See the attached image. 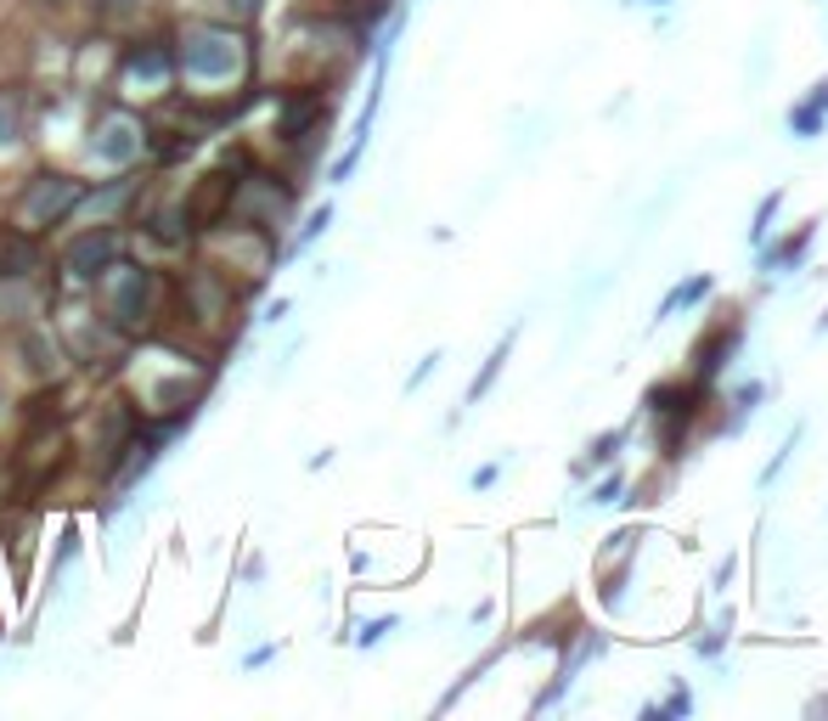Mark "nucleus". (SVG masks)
I'll use <instances>...</instances> for the list:
<instances>
[{"label": "nucleus", "mask_w": 828, "mask_h": 721, "mask_svg": "<svg viewBox=\"0 0 828 721\" xmlns=\"http://www.w3.org/2000/svg\"><path fill=\"white\" fill-rule=\"evenodd\" d=\"M57 463H62V435H40V440H28V451H23V479H28V490H35V485H46L51 474H57Z\"/></svg>", "instance_id": "obj_3"}, {"label": "nucleus", "mask_w": 828, "mask_h": 721, "mask_svg": "<svg viewBox=\"0 0 828 721\" xmlns=\"http://www.w3.org/2000/svg\"><path fill=\"white\" fill-rule=\"evenodd\" d=\"M226 198H231V181H226V175H204V186H197L192 204H186V220H192V225H209V220L226 209Z\"/></svg>", "instance_id": "obj_4"}, {"label": "nucleus", "mask_w": 828, "mask_h": 721, "mask_svg": "<svg viewBox=\"0 0 828 721\" xmlns=\"http://www.w3.org/2000/svg\"><path fill=\"white\" fill-rule=\"evenodd\" d=\"M108 254H113V237H108V232H96V237H85V243H74V248H69V266H74L80 277H90V271H102V266H108Z\"/></svg>", "instance_id": "obj_7"}, {"label": "nucleus", "mask_w": 828, "mask_h": 721, "mask_svg": "<svg viewBox=\"0 0 828 721\" xmlns=\"http://www.w3.org/2000/svg\"><path fill=\"white\" fill-rule=\"evenodd\" d=\"M238 62H243V51H238V40H231V35H192L186 51H181V69L192 80H231V74H238Z\"/></svg>", "instance_id": "obj_1"}, {"label": "nucleus", "mask_w": 828, "mask_h": 721, "mask_svg": "<svg viewBox=\"0 0 828 721\" xmlns=\"http://www.w3.org/2000/svg\"><path fill=\"white\" fill-rule=\"evenodd\" d=\"M74 198H80V186H74V181L46 175V181H35V192H28V198L17 204V225H23V232H40V225H46V220H57Z\"/></svg>", "instance_id": "obj_2"}, {"label": "nucleus", "mask_w": 828, "mask_h": 721, "mask_svg": "<svg viewBox=\"0 0 828 721\" xmlns=\"http://www.w3.org/2000/svg\"><path fill=\"white\" fill-rule=\"evenodd\" d=\"M130 74H142V80H158L163 74V51H136V57H130Z\"/></svg>", "instance_id": "obj_10"}, {"label": "nucleus", "mask_w": 828, "mask_h": 721, "mask_svg": "<svg viewBox=\"0 0 828 721\" xmlns=\"http://www.w3.org/2000/svg\"><path fill=\"white\" fill-rule=\"evenodd\" d=\"M147 300H153V277L130 271V277L113 288V316H119V321H136V316H147Z\"/></svg>", "instance_id": "obj_6"}, {"label": "nucleus", "mask_w": 828, "mask_h": 721, "mask_svg": "<svg viewBox=\"0 0 828 721\" xmlns=\"http://www.w3.org/2000/svg\"><path fill=\"white\" fill-rule=\"evenodd\" d=\"M705 293H710V277H693V282H682V288L671 293V300H666V316H671V310H682V305H693V300H705Z\"/></svg>", "instance_id": "obj_9"}, {"label": "nucleus", "mask_w": 828, "mask_h": 721, "mask_svg": "<svg viewBox=\"0 0 828 721\" xmlns=\"http://www.w3.org/2000/svg\"><path fill=\"white\" fill-rule=\"evenodd\" d=\"M823 113H828V85H817L806 102L789 113V130H794V136H817V130H823Z\"/></svg>", "instance_id": "obj_8"}, {"label": "nucleus", "mask_w": 828, "mask_h": 721, "mask_svg": "<svg viewBox=\"0 0 828 721\" xmlns=\"http://www.w3.org/2000/svg\"><path fill=\"white\" fill-rule=\"evenodd\" d=\"M12 142H17V113L0 108V147H12Z\"/></svg>", "instance_id": "obj_11"}, {"label": "nucleus", "mask_w": 828, "mask_h": 721, "mask_svg": "<svg viewBox=\"0 0 828 721\" xmlns=\"http://www.w3.org/2000/svg\"><path fill=\"white\" fill-rule=\"evenodd\" d=\"M136 152H142V130L124 124V119H113V124L102 130V142H96V158H102V163H124V158H136Z\"/></svg>", "instance_id": "obj_5"}]
</instances>
